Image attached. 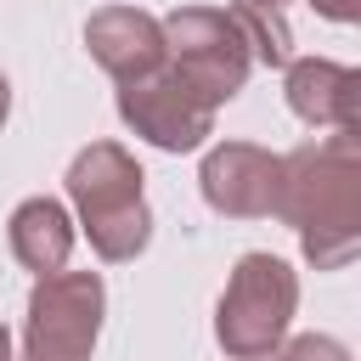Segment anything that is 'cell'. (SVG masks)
Listing matches in <instances>:
<instances>
[{
	"label": "cell",
	"mask_w": 361,
	"mask_h": 361,
	"mask_svg": "<svg viewBox=\"0 0 361 361\" xmlns=\"http://www.w3.org/2000/svg\"><path fill=\"white\" fill-rule=\"evenodd\" d=\"M276 220L299 231V254L316 271L361 259V130H327L282 152Z\"/></svg>",
	"instance_id": "1"
},
{
	"label": "cell",
	"mask_w": 361,
	"mask_h": 361,
	"mask_svg": "<svg viewBox=\"0 0 361 361\" xmlns=\"http://www.w3.org/2000/svg\"><path fill=\"white\" fill-rule=\"evenodd\" d=\"M141 164L118 147V141H90L73 164H68V203L90 237V248L107 265H124L147 248L152 237V209L141 197Z\"/></svg>",
	"instance_id": "2"
},
{
	"label": "cell",
	"mask_w": 361,
	"mask_h": 361,
	"mask_svg": "<svg viewBox=\"0 0 361 361\" xmlns=\"http://www.w3.org/2000/svg\"><path fill=\"white\" fill-rule=\"evenodd\" d=\"M293 310H299L293 265L276 254H243L214 310V338L226 361H271V350L288 338Z\"/></svg>",
	"instance_id": "3"
},
{
	"label": "cell",
	"mask_w": 361,
	"mask_h": 361,
	"mask_svg": "<svg viewBox=\"0 0 361 361\" xmlns=\"http://www.w3.org/2000/svg\"><path fill=\"white\" fill-rule=\"evenodd\" d=\"M107 288L96 271H51L28 293L23 316V355L17 361H90L102 333Z\"/></svg>",
	"instance_id": "4"
},
{
	"label": "cell",
	"mask_w": 361,
	"mask_h": 361,
	"mask_svg": "<svg viewBox=\"0 0 361 361\" xmlns=\"http://www.w3.org/2000/svg\"><path fill=\"white\" fill-rule=\"evenodd\" d=\"M164 23V56L180 79H192L214 107L231 102L243 85H248V68H254V51L237 28L231 11L220 6H175Z\"/></svg>",
	"instance_id": "5"
},
{
	"label": "cell",
	"mask_w": 361,
	"mask_h": 361,
	"mask_svg": "<svg viewBox=\"0 0 361 361\" xmlns=\"http://www.w3.org/2000/svg\"><path fill=\"white\" fill-rule=\"evenodd\" d=\"M118 118L158 152H197L214 135V102L192 79H180L169 62L118 85Z\"/></svg>",
	"instance_id": "6"
},
{
	"label": "cell",
	"mask_w": 361,
	"mask_h": 361,
	"mask_svg": "<svg viewBox=\"0 0 361 361\" xmlns=\"http://www.w3.org/2000/svg\"><path fill=\"white\" fill-rule=\"evenodd\" d=\"M203 203L226 220H259L276 214V192H282V152H265L254 141H220L203 152L197 169Z\"/></svg>",
	"instance_id": "7"
},
{
	"label": "cell",
	"mask_w": 361,
	"mask_h": 361,
	"mask_svg": "<svg viewBox=\"0 0 361 361\" xmlns=\"http://www.w3.org/2000/svg\"><path fill=\"white\" fill-rule=\"evenodd\" d=\"M288 107L310 130H361V68L333 56H293L288 62Z\"/></svg>",
	"instance_id": "8"
},
{
	"label": "cell",
	"mask_w": 361,
	"mask_h": 361,
	"mask_svg": "<svg viewBox=\"0 0 361 361\" xmlns=\"http://www.w3.org/2000/svg\"><path fill=\"white\" fill-rule=\"evenodd\" d=\"M85 45H90V56H96L118 85H124V79H141V73H152V68L169 62V56H164V23H158L152 11H141V6H102V11H90Z\"/></svg>",
	"instance_id": "9"
},
{
	"label": "cell",
	"mask_w": 361,
	"mask_h": 361,
	"mask_svg": "<svg viewBox=\"0 0 361 361\" xmlns=\"http://www.w3.org/2000/svg\"><path fill=\"white\" fill-rule=\"evenodd\" d=\"M6 237H11V254H17L23 271L51 276L73 254V214L56 197H23L11 209V220H6Z\"/></svg>",
	"instance_id": "10"
},
{
	"label": "cell",
	"mask_w": 361,
	"mask_h": 361,
	"mask_svg": "<svg viewBox=\"0 0 361 361\" xmlns=\"http://www.w3.org/2000/svg\"><path fill=\"white\" fill-rule=\"evenodd\" d=\"M231 17H237V28H243V39H248L254 62H265V68H288V62H293V28H288V17H282V11H265V6L237 0V6H231Z\"/></svg>",
	"instance_id": "11"
},
{
	"label": "cell",
	"mask_w": 361,
	"mask_h": 361,
	"mask_svg": "<svg viewBox=\"0 0 361 361\" xmlns=\"http://www.w3.org/2000/svg\"><path fill=\"white\" fill-rule=\"evenodd\" d=\"M271 361H350V350L327 333H299V338H282L271 350Z\"/></svg>",
	"instance_id": "12"
},
{
	"label": "cell",
	"mask_w": 361,
	"mask_h": 361,
	"mask_svg": "<svg viewBox=\"0 0 361 361\" xmlns=\"http://www.w3.org/2000/svg\"><path fill=\"white\" fill-rule=\"evenodd\" d=\"M310 6L327 23H361V0H310Z\"/></svg>",
	"instance_id": "13"
},
{
	"label": "cell",
	"mask_w": 361,
	"mask_h": 361,
	"mask_svg": "<svg viewBox=\"0 0 361 361\" xmlns=\"http://www.w3.org/2000/svg\"><path fill=\"white\" fill-rule=\"evenodd\" d=\"M6 113H11V85H6V73H0V124H6Z\"/></svg>",
	"instance_id": "14"
},
{
	"label": "cell",
	"mask_w": 361,
	"mask_h": 361,
	"mask_svg": "<svg viewBox=\"0 0 361 361\" xmlns=\"http://www.w3.org/2000/svg\"><path fill=\"white\" fill-rule=\"evenodd\" d=\"M0 361H17V355H11V333H6V327H0Z\"/></svg>",
	"instance_id": "15"
},
{
	"label": "cell",
	"mask_w": 361,
	"mask_h": 361,
	"mask_svg": "<svg viewBox=\"0 0 361 361\" xmlns=\"http://www.w3.org/2000/svg\"><path fill=\"white\" fill-rule=\"evenodd\" d=\"M248 6H265V11H282L288 0H248Z\"/></svg>",
	"instance_id": "16"
}]
</instances>
